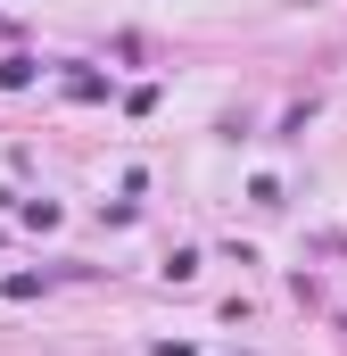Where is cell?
Listing matches in <instances>:
<instances>
[{"instance_id":"3957f363","label":"cell","mask_w":347,"mask_h":356,"mask_svg":"<svg viewBox=\"0 0 347 356\" xmlns=\"http://www.w3.org/2000/svg\"><path fill=\"white\" fill-rule=\"evenodd\" d=\"M17 216H25V224H33V232H50V224H58V199H25V207H17Z\"/></svg>"},{"instance_id":"277c9868","label":"cell","mask_w":347,"mask_h":356,"mask_svg":"<svg viewBox=\"0 0 347 356\" xmlns=\"http://www.w3.org/2000/svg\"><path fill=\"white\" fill-rule=\"evenodd\" d=\"M158 356H198V348H190V340H158Z\"/></svg>"},{"instance_id":"6da1fadb","label":"cell","mask_w":347,"mask_h":356,"mask_svg":"<svg viewBox=\"0 0 347 356\" xmlns=\"http://www.w3.org/2000/svg\"><path fill=\"white\" fill-rule=\"evenodd\" d=\"M33 75H42V58H25V50H17V58H0V91H25Z\"/></svg>"},{"instance_id":"7a4b0ae2","label":"cell","mask_w":347,"mask_h":356,"mask_svg":"<svg viewBox=\"0 0 347 356\" xmlns=\"http://www.w3.org/2000/svg\"><path fill=\"white\" fill-rule=\"evenodd\" d=\"M67 91H75V99H108V75H91V67H67Z\"/></svg>"}]
</instances>
